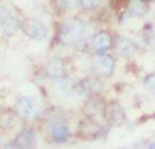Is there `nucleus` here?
Masks as SVG:
<instances>
[{"mask_svg":"<svg viewBox=\"0 0 155 149\" xmlns=\"http://www.w3.org/2000/svg\"><path fill=\"white\" fill-rule=\"evenodd\" d=\"M87 34V26L82 19L68 18L58 29V39L65 46H72L81 42Z\"/></svg>","mask_w":155,"mask_h":149,"instance_id":"obj_1","label":"nucleus"},{"mask_svg":"<svg viewBox=\"0 0 155 149\" xmlns=\"http://www.w3.org/2000/svg\"><path fill=\"white\" fill-rule=\"evenodd\" d=\"M21 28L25 34L34 41H44L48 36V28L36 18H27L21 24Z\"/></svg>","mask_w":155,"mask_h":149,"instance_id":"obj_2","label":"nucleus"},{"mask_svg":"<svg viewBox=\"0 0 155 149\" xmlns=\"http://www.w3.org/2000/svg\"><path fill=\"white\" fill-rule=\"evenodd\" d=\"M0 26L3 34L7 36H12L18 31L20 27V22L16 15L10 12L5 7L0 9Z\"/></svg>","mask_w":155,"mask_h":149,"instance_id":"obj_3","label":"nucleus"},{"mask_svg":"<svg viewBox=\"0 0 155 149\" xmlns=\"http://www.w3.org/2000/svg\"><path fill=\"white\" fill-rule=\"evenodd\" d=\"M14 113L21 119H30L36 114V107L31 98L20 97L14 103Z\"/></svg>","mask_w":155,"mask_h":149,"instance_id":"obj_4","label":"nucleus"},{"mask_svg":"<svg viewBox=\"0 0 155 149\" xmlns=\"http://www.w3.org/2000/svg\"><path fill=\"white\" fill-rule=\"evenodd\" d=\"M115 67V60L108 54L100 53L93 62V68L101 77H108L112 75Z\"/></svg>","mask_w":155,"mask_h":149,"instance_id":"obj_5","label":"nucleus"},{"mask_svg":"<svg viewBox=\"0 0 155 149\" xmlns=\"http://www.w3.org/2000/svg\"><path fill=\"white\" fill-rule=\"evenodd\" d=\"M47 75L54 80L64 79L68 73V65L62 59H53L47 65Z\"/></svg>","mask_w":155,"mask_h":149,"instance_id":"obj_6","label":"nucleus"},{"mask_svg":"<svg viewBox=\"0 0 155 149\" xmlns=\"http://www.w3.org/2000/svg\"><path fill=\"white\" fill-rule=\"evenodd\" d=\"M15 145L19 149H33L35 147V133L31 128H25L15 138Z\"/></svg>","mask_w":155,"mask_h":149,"instance_id":"obj_7","label":"nucleus"},{"mask_svg":"<svg viewBox=\"0 0 155 149\" xmlns=\"http://www.w3.org/2000/svg\"><path fill=\"white\" fill-rule=\"evenodd\" d=\"M110 44H112V36L110 33L105 31L98 32L97 34H95L91 41L93 48L99 53H103L104 51H106L110 47Z\"/></svg>","mask_w":155,"mask_h":149,"instance_id":"obj_8","label":"nucleus"},{"mask_svg":"<svg viewBox=\"0 0 155 149\" xmlns=\"http://www.w3.org/2000/svg\"><path fill=\"white\" fill-rule=\"evenodd\" d=\"M116 51L123 58H131L135 52V45L131 39L119 36L116 41Z\"/></svg>","mask_w":155,"mask_h":149,"instance_id":"obj_9","label":"nucleus"},{"mask_svg":"<svg viewBox=\"0 0 155 149\" xmlns=\"http://www.w3.org/2000/svg\"><path fill=\"white\" fill-rule=\"evenodd\" d=\"M105 114L107 120L114 125H120L124 120V112L120 104L116 103V102H113L112 104L108 106Z\"/></svg>","mask_w":155,"mask_h":149,"instance_id":"obj_10","label":"nucleus"},{"mask_svg":"<svg viewBox=\"0 0 155 149\" xmlns=\"http://www.w3.org/2000/svg\"><path fill=\"white\" fill-rule=\"evenodd\" d=\"M52 137L58 143H65L68 141L70 136V131L69 128L63 123H52V129H51Z\"/></svg>","mask_w":155,"mask_h":149,"instance_id":"obj_11","label":"nucleus"},{"mask_svg":"<svg viewBox=\"0 0 155 149\" xmlns=\"http://www.w3.org/2000/svg\"><path fill=\"white\" fill-rule=\"evenodd\" d=\"M100 126L95 120L91 118H85L80 124V133L84 135V137L94 136L95 134L99 133Z\"/></svg>","mask_w":155,"mask_h":149,"instance_id":"obj_12","label":"nucleus"},{"mask_svg":"<svg viewBox=\"0 0 155 149\" xmlns=\"http://www.w3.org/2000/svg\"><path fill=\"white\" fill-rule=\"evenodd\" d=\"M129 10L132 15L142 16L148 11V5L142 0H131L129 3Z\"/></svg>","mask_w":155,"mask_h":149,"instance_id":"obj_13","label":"nucleus"},{"mask_svg":"<svg viewBox=\"0 0 155 149\" xmlns=\"http://www.w3.org/2000/svg\"><path fill=\"white\" fill-rule=\"evenodd\" d=\"M55 2L61 10L70 11V10L75 9L79 5V3H81V0H55Z\"/></svg>","mask_w":155,"mask_h":149,"instance_id":"obj_14","label":"nucleus"},{"mask_svg":"<svg viewBox=\"0 0 155 149\" xmlns=\"http://www.w3.org/2000/svg\"><path fill=\"white\" fill-rule=\"evenodd\" d=\"M144 86L149 90L152 94L155 95V73H150L144 79Z\"/></svg>","mask_w":155,"mask_h":149,"instance_id":"obj_15","label":"nucleus"},{"mask_svg":"<svg viewBox=\"0 0 155 149\" xmlns=\"http://www.w3.org/2000/svg\"><path fill=\"white\" fill-rule=\"evenodd\" d=\"M100 0H81V5L85 10H94L99 5Z\"/></svg>","mask_w":155,"mask_h":149,"instance_id":"obj_16","label":"nucleus"},{"mask_svg":"<svg viewBox=\"0 0 155 149\" xmlns=\"http://www.w3.org/2000/svg\"><path fill=\"white\" fill-rule=\"evenodd\" d=\"M3 149H19V148H18L15 145V143H14V144H8Z\"/></svg>","mask_w":155,"mask_h":149,"instance_id":"obj_17","label":"nucleus"},{"mask_svg":"<svg viewBox=\"0 0 155 149\" xmlns=\"http://www.w3.org/2000/svg\"><path fill=\"white\" fill-rule=\"evenodd\" d=\"M149 149H155V143H152V144L149 146Z\"/></svg>","mask_w":155,"mask_h":149,"instance_id":"obj_18","label":"nucleus"}]
</instances>
